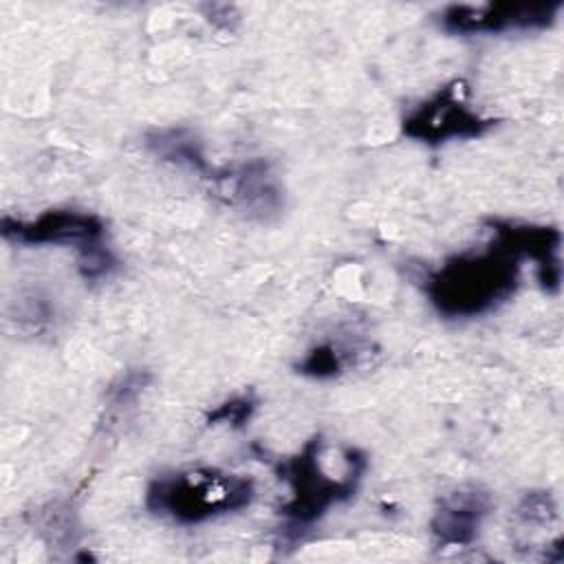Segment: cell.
Instances as JSON below:
<instances>
[{
    "label": "cell",
    "instance_id": "6da1fadb",
    "mask_svg": "<svg viewBox=\"0 0 564 564\" xmlns=\"http://www.w3.org/2000/svg\"><path fill=\"white\" fill-rule=\"evenodd\" d=\"M522 262L507 240L494 234L485 247L454 253L427 271L423 293L447 319L480 317L511 300L520 284Z\"/></svg>",
    "mask_w": 564,
    "mask_h": 564
},
{
    "label": "cell",
    "instance_id": "7a4b0ae2",
    "mask_svg": "<svg viewBox=\"0 0 564 564\" xmlns=\"http://www.w3.org/2000/svg\"><path fill=\"white\" fill-rule=\"evenodd\" d=\"M322 452L324 438L322 434H315L295 454L275 465L278 478L289 485V498L280 505L278 513L291 533L306 531L335 505L352 500L366 476L368 456L359 447L344 449L346 467L341 476L324 471Z\"/></svg>",
    "mask_w": 564,
    "mask_h": 564
},
{
    "label": "cell",
    "instance_id": "3957f363",
    "mask_svg": "<svg viewBox=\"0 0 564 564\" xmlns=\"http://www.w3.org/2000/svg\"><path fill=\"white\" fill-rule=\"evenodd\" d=\"M256 498L251 476L218 467H189L152 478L143 505L152 516L176 524H203L247 509Z\"/></svg>",
    "mask_w": 564,
    "mask_h": 564
},
{
    "label": "cell",
    "instance_id": "277c9868",
    "mask_svg": "<svg viewBox=\"0 0 564 564\" xmlns=\"http://www.w3.org/2000/svg\"><path fill=\"white\" fill-rule=\"evenodd\" d=\"M0 234L7 242L22 247L53 245L75 249L77 271L88 282L110 275L119 264L106 245V223L93 212L55 207L29 220L2 216Z\"/></svg>",
    "mask_w": 564,
    "mask_h": 564
},
{
    "label": "cell",
    "instance_id": "5b68a950",
    "mask_svg": "<svg viewBox=\"0 0 564 564\" xmlns=\"http://www.w3.org/2000/svg\"><path fill=\"white\" fill-rule=\"evenodd\" d=\"M467 95L469 88L463 79L443 84L401 117V134L425 145L467 141L487 134L496 126V119L474 110Z\"/></svg>",
    "mask_w": 564,
    "mask_h": 564
},
{
    "label": "cell",
    "instance_id": "8992f818",
    "mask_svg": "<svg viewBox=\"0 0 564 564\" xmlns=\"http://www.w3.org/2000/svg\"><path fill=\"white\" fill-rule=\"evenodd\" d=\"M562 7V0L447 4L436 13V22L445 33L452 35L527 33L553 26Z\"/></svg>",
    "mask_w": 564,
    "mask_h": 564
},
{
    "label": "cell",
    "instance_id": "52a82bcc",
    "mask_svg": "<svg viewBox=\"0 0 564 564\" xmlns=\"http://www.w3.org/2000/svg\"><path fill=\"white\" fill-rule=\"evenodd\" d=\"M205 181L218 200L245 218L267 223L284 209L282 183L264 159L214 167Z\"/></svg>",
    "mask_w": 564,
    "mask_h": 564
},
{
    "label": "cell",
    "instance_id": "ba28073f",
    "mask_svg": "<svg viewBox=\"0 0 564 564\" xmlns=\"http://www.w3.org/2000/svg\"><path fill=\"white\" fill-rule=\"evenodd\" d=\"M491 507L494 502L489 491L478 485L456 487L445 494L430 518V533L436 546L447 549L474 544Z\"/></svg>",
    "mask_w": 564,
    "mask_h": 564
},
{
    "label": "cell",
    "instance_id": "9c48e42d",
    "mask_svg": "<svg viewBox=\"0 0 564 564\" xmlns=\"http://www.w3.org/2000/svg\"><path fill=\"white\" fill-rule=\"evenodd\" d=\"M487 227L507 240V245L522 258L531 260L538 271V282L544 291L557 293L562 282L560 247L562 234L551 225H533L509 218H489Z\"/></svg>",
    "mask_w": 564,
    "mask_h": 564
},
{
    "label": "cell",
    "instance_id": "30bf717a",
    "mask_svg": "<svg viewBox=\"0 0 564 564\" xmlns=\"http://www.w3.org/2000/svg\"><path fill=\"white\" fill-rule=\"evenodd\" d=\"M145 148L161 161L183 167L200 178H207L214 165L209 163L203 141L189 128H159L145 134Z\"/></svg>",
    "mask_w": 564,
    "mask_h": 564
},
{
    "label": "cell",
    "instance_id": "8fae6325",
    "mask_svg": "<svg viewBox=\"0 0 564 564\" xmlns=\"http://www.w3.org/2000/svg\"><path fill=\"white\" fill-rule=\"evenodd\" d=\"M348 366V355L333 341L313 346L297 364L295 370L313 379H333L341 375Z\"/></svg>",
    "mask_w": 564,
    "mask_h": 564
},
{
    "label": "cell",
    "instance_id": "7c38bea8",
    "mask_svg": "<svg viewBox=\"0 0 564 564\" xmlns=\"http://www.w3.org/2000/svg\"><path fill=\"white\" fill-rule=\"evenodd\" d=\"M258 408V399L253 392H245V394H236L223 403H218L214 410L207 412L205 416V425H229L234 430H240L249 423V419L253 416Z\"/></svg>",
    "mask_w": 564,
    "mask_h": 564
},
{
    "label": "cell",
    "instance_id": "4fadbf2b",
    "mask_svg": "<svg viewBox=\"0 0 564 564\" xmlns=\"http://www.w3.org/2000/svg\"><path fill=\"white\" fill-rule=\"evenodd\" d=\"M516 513L527 524H546L557 516V507L549 491H529L520 500Z\"/></svg>",
    "mask_w": 564,
    "mask_h": 564
},
{
    "label": "cell",
    "instance_id": "5bb4252c",
    "mask_svg": "<svg viewBox=\"0 0 564 564\" xmlns=\"http://www.w3.org/2000/svg\"><path fill=\"white\" fill-rule=\"evenodd\" d=\"M200 9L205 11V18L212 24H216V26H220L225 31H231L238 24V20H240L238 11L231 4H205Z\"/></svg>",
    "mask_w": 564,
    "mask_h": 564
}]
</instances>
